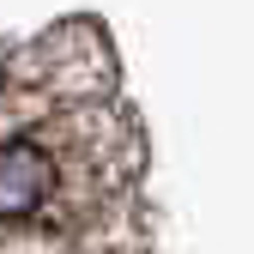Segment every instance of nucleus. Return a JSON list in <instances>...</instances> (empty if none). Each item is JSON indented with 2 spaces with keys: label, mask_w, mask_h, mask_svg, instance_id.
I'll list each match as a JSON object with an SVG mask.
<instances>
[{
  "label": "nucleus",
  "mask_w": 254,
  "mask_h": 254,
  "mask_svg": "<svg viewBox=\"0 0 254 254\" xmlns=\"http://www.w3.org/2000/svg\"><path fill=\"white\" fill-rule=\"evenodd\" d=\"M61 188V164L55 151L37 139H0V224H24L37 218Z\"/></svg>",
  "instance_id": "obj_1"
}]
</instances>
